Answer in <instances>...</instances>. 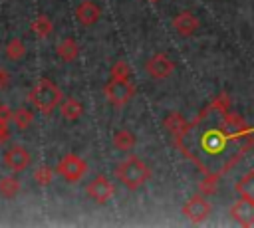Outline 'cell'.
Masks as SVG:
<instances>
[{"mask_svg": "<svg viewBox=\"0 0 254 228\" xmlns=\"http://www.w3.org/2000/svg\"><path fill=\"white\" fill-rule=\"evenodd\" d=\"M175 145L202 174L220 176L252 147V133L246 119L230 111V97L220 93L189 121Z\"/></svg>", "mask_w": 254, "mask_h": 228, "instance_id": "6da1fadb", "label": "cell"}, {"mask_svg": "<svg viewBox=\"0 0 254 228\" xmlns=\"http://www.w3.org/2000/svg\"><path fill=\"white\" fill-rule=\"evenodd\" d=\"M115 176L127 190H137L151 178V169L139 157L131 155L115 167Z\"/></svg>", "mask_w": 254, "mask_h": 228, "instance_id": "7a4b0ae2", "label": "cell"}, {"mask_svg": "<svg viewBox=\"0 0 254 228\" xmlns=\"http://www.w3.org/2000/svg\"><path fill=\"white\" fill-rule=\"evenodd\" d=\"M62 99H64V95H62L60 87H58L54 81L46 79V77L38 79L36 85H34L32 91H30V101H32V105H34L40 113H44V115H50V113L62 103Z\"/></svg>", "mask_w": 254, "mask_h": 228, "instance_id": "3957f363", "label": "cell"}, {"mask_svg": "<svg viewBox=\"0 0 254 228\" xmlns=\"http://www.w3.org/2000/svg\"><path fill=\"white\" fill-rule=\"evenodd\" d=\"M56 172H58L62 178H65L67 182H79V180L85 176V172H87V163H85L81 157H77V155H73V153H67V155H64L62 161L58 163Z\"/></svg>", "mask_w": 254, "mask_h": 228, "instance_id": "277c9868", "label": "cell"}, {"mask_svg": "<svg viewBox=\"0 0 254 228\" xmlns=\"http://www.w3.org/2000/svg\"><path fill=\"white\" fill-rule=\"evenodd\" d=\"M103 93H105V99L115 105V107H123L127 105L133 97H135V85L127 79V81H121V79H111L105 87H103Z\"/></svg>", "mask_w": 254, "mask_h": 228, "instance_id": "5b68a950", "label": "cell"}, {"mask_svg": "<svg viewBox=\"0 0 254 228\" xmlns=\"http://www.w3.org/2000/svg\"><path fill=\"white\" fill-rule=\"evenodd\" d=\"M113 192H115V188H113L111 180H109L105 174H97V176L91 178V180L87 182V186H85V194H87L93 202H97V204H105V202L113 196Z\"/></svg>", "mask_w": 254, "mask_h": 228, "instance_id": "8992f818", "label": "cell"}, {"mask_svg": "<svg viewBox=\"0 0 254 228\" xmlns=\"http://www.w3.org/2000/svg\"><path fill=\"white\" fill-rule=\"evenodd\" d=\"M183 214L192 222V224H198V222H204L210 214V204L208 200L204 198V194H194L190 196L185 206H183Z\"/></svg>", "mask_w": 254, "mask_h": 228, "instance_id": "52a82bcc", "label": "cell"}, {"mask_svg": "<svg viewBox=\"0 0 254 228\" xmlns=\"http://www.w3.org/2000/svg\"><path fill=\"white\" fill-rule=\"evenodd\" d=\"M2 163H4V167H6L8 171H12V172H22V171H26V169L30 167V153H28L26 147H22V145H12V147L4 153Z\"/></svg>", "mask_w": 254, "mask_h": 228, "instance_id": "ba28073f", "label": "cell"}, {"mask_svg": "<svg viewBox=\"0 0 254 228\" xmlns=\"http://www.w3.org/2000/svg\"><path fill=\"white\" fill-rule=\"evenodd\" d=\"M145 71L153 77V79H167L173 71H175V63L167 57V54H155L147 59L145 63Z\"/></svg>", "mask_w": 254, "mask_h": 228, "instance_id": "9c48e42d", "label": "cell"}, {"mask_svg": "<svg viewBox=\"0 0 254 228\" xmlns=\"http://www.w3.org/2000/svg\"><path fill=\"white\" fill-rule=\"evenodd\" d=\"M230 216L240 226H254V200L242 196L230 206Z\"/></svg>", "mask_w": 254, "mask_h": 228, "instance_id": "30bf717a", "label": "cell"}, {"mask_svg": "<svg viewBox=\"0 0 254 228\" xmlns=\"http://www.w3.org/2000/svg\"><path fill=\"white\" fill-rule=\"evenodd\" d=\"M75 18L81 26H93L101 18V8L93 0H83L75 6Z\"/></svg>", "mask_w": 254, "mask_h": 228, "instance_id": "8fae6325", "label": "cell"}, {"mask_svg": "<svg viewBox=\"0 0 254 228\" xmlns=\"http://www.w3.org/2000/svg\"><path fill=\"white\" fill-rule=\"evenodd\" d=\"M173 28H175L181 36L189 38V36H192V34L198 30V18H196L192 12L185 10V12H181V14H177V16L173 18Z\"/></svg>", "mask_w": 254, "mask_h": 228, "instance_id": "7c38bea8", "label": "cell"}, {"mask_svg": "<svg viewBox=\"0 0 254 228\" xmlns=\"http://www.w3.org/2000/svg\"><path fill=\"white\" fill-rule=\"evenodd\" d=\"M56 54L60 56L62 61L71 63V61L79 56V46H77V42H75L73 38H64V40H60V44L56 46Z\"/></svg>", "mask_w": 254, "mask_h": 228, "instance_id": "4fadbf2b", "label": "cell"}, {"mask_svg": "<svg viewBox=\"0 0 254 228\" xmlns=\"http://www.w3.org/2000/svg\"><path fill=\"white\" fill-rule=\"evenodd\" d=\"M60 113H62L64 119L75 121V119H79V117L83 115V105H81L79 99H75V97H65V99H62V103H60Z\"/></svg>", "mask_w": 254, "mask_h": 228, "instance_id": "5bb4252c", "label": "cell"}, {"mask_svg": "<svg viewBox=\"0 0 254 228\" xmlns=\"http://www.w3.org/2000/svg\"><path fill=\"white\" fill-rule=\"evenodd\" d=\"M30 30H32V34H34L36 38L44 40V38H48V36L52 34V30H54V24H52V20H50L46 14H38V16L32 20V24H30Z\"/></svg>", "mask_w": 254, "mask_h": 228, "instance_id": "9a60e30c", "label": "cell"}, {"mask_svg": "<svg viewBox=\"0 0 254 228\" xmlns=\"http://www.w3.org/2000/svg\"><path fill=\"white\" fill-rule=\"evenodd\" d=\"M187 127H189V121H187L181 113H169V115L165 117V129H167L173 137L183 135Z\"/></svg>", "mask_w": 254, "mask_h": 228, "instance_id": "2e32d148", "label": "cell"}, {"mask_svg": "<svg viewBox=\"0 0 254 228\" xmlns=\"http://www.w3.org/2000/svg\"><path fill=\"white\" fill-rule=\"evenodd\" d=\"M135 143H137V137H135L131 131H127V129H119V131L113 135V147H115L117 151L127 153V151H131V149L135 147Z\"/></svg>", "mask_w": 254, "mask_h": 228, "instance_id": "e0dca14e", "label": "cell"}, {"mask_svg": "<svg viewBox=\"0 0 254 228\" xmlns=\"http://www.w3.org/2000/svg\"><path fill=\"white\" fill-rule=\"evenodd\" d=\"M4 54H6V57H8L10 61H22V59L26 57V46H24V42H22L20 38H12V40L6 44Z\"/></svg>", "mask_w": 254, "mask_h": 228, "instance_id": "ac0fdd59", "label": "cell"}, {"mask_svg": "<svg viewBox=\"0 0 254 228\" xmlns=\"http://www.w3.org/2000/svg\"><path fill=\"white\" fill-rule=\"evenodd\" d=\"M236 192L244 198L254 200V171H248L246 174H242L236 182Z\"/></svg>", "mask_w": 254, "mask_h": 228, "instance_id": "d6986e66", "label": "cell"}, {"mask_svg": "<svg viewBox=\"0 0 254 228\" xmlns=\"http://www.w3.org/2000/svg\"><path fill=\"white\" fill-rule=\"evenodd\" d=\"M12 125H16V129H20V131H24V129H28L30 125H32V119H34V113L30 111V109H26V107H20V109H16V111H12Z\"/></svg>", "mask_w": 254, "mask_h": 228, "instance_id": "ffe728a7", "label": "cell"}, {"mask_svg": "<svg viewBox=\"0 0 254 228\" xmlns=\"http://www.w3.org/2000/svg\"><path fill=\"white\" fill-rule=\"evenodd\" d=\"M20 192V180L16 176H2L0 178V194L4 198H14Z\"/></svg>", "mask_w": 254, "mask_h": 228, "instance_id": "44dd1931", "label": "cell"}, {"mask_svg": "<svg viewBox=\"0 0 254 228\" xmlns=\"http://www.w3.org/2000/svg\"><path fill=\"white\" fill-rule=\"evenodd\" d=\"M12 111L6 107V105H0V145L8 143L10 139V123H12Z\"/></svg>", "mask_w": 254, "mask_h": 228, "instance_id": "7402d4cb", "label": "cell"}, {"mask_svg": "<svg viewBox=\"0 0 254 228\" xmlns=\"http://www.w3.org/2000/svg\"><path fill=\"white\" fill-rule=\"evenodd\" d=\"M218 174H204L202 176V180L198 182V192L200 194H204V196H212L214 192H216V188H218Z\"/></svg>", "mask_w": 254, "mask_h": 228, "instance_id": "603a6c76", "label": "cell"}, {"mask_svg": "<svg viewBox=\"0 0 254 228\" xmlns=\"http://www.w3.org/2000/svg\"><path fill=\"white\" fill-rule=\"evenodd\" d=\"M131 77V67L127 61L123 59H117L111 67V79H121V81H127Z\"/></svg>", "mask_w": 254, "mask_h": 228, "instance_id": "cb8c5ba5", "label": "cell"}, {"mask_svg": "<svg viewBox=\"0 0 254 228\" xmlns=\"http://www.w3.org/2000/svg\"><path fill=\"white\" fill-rule=\"evenodd\" d=\"M52 178H54V171L50 169V167H38L36 171H34V180L40 184V186H48L50 182H52Z\"/></svg>", "mask_w": 254, "mask_h": 228, "instance_id": "d4e9b609", "label": "cell"}, {"mask_svg": "<svg viewBox=\"0 0 254 228\" xmlns=\"http://www.w3.org/2000/svg\"><path fill=\"white\" fill-rule=\"evenodd\" d=\"M10 81H12V77H10L8 69L0 67V89H8L10 87Z\"/></svg>", "mask_w": 254, "mask_h": 228, "instance_id": "484cf974", "label": "cell"}, {"mask_svg": "<svg viewBox=\"0 0 254 228\" xmlns=\"http://www.w3.org/2000/svg\"><path fill=\"white\" fill-rule=\"evenodd\" d=\"M149 2H159V0H149Z\"/></svg>", "mask_w": 254, "mask_h": 228, "instance_id": "4316f807", "label": "cell"}]
</instances>
